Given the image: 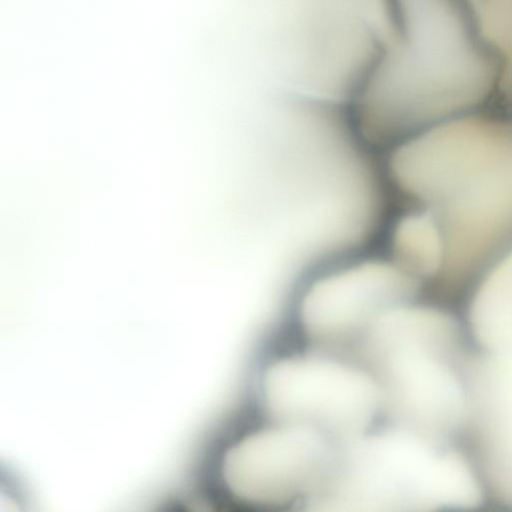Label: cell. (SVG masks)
<instances>
[{"label": "cell", "instance_id": "8992f818", "mask_svg": "<svg viewBox=\"0 0 512 512\" xmlns=\"http://www.w3.org/2000/svg\"><path fill=\"white\" fill-rule=\"evenodd\" d=\"M492 279L512 294V250L489 271Z\"/></svg>", "mask_w": 512, "mask_h": 512}, {"label": "cell", "instance_id": "277c9868", "mask_svg": "<svg viewBox=\"0 0 512 512\" xmlns=\"http://www.w3.org/2000/svg\"><path fill=\"white\" fill-rule=\"evenodd\" d=\"M399 266L418 277L440 276L444 261V245L439 226L428 213L406 218L395 236Z\"/></svg>", "mask_w": 512, "mask_h": 512}, {"label": "cell", "instance_id": "6da1fadb", "mask_svg": "<svg viewBox=\"0 0 512 512\" xmlns=\"http://www.w3.org/2000/svg\"><path fill=\"white\" fill-rule=\"evenodd\" d=\"M493 59L463 0H395L357 92L366 132L394 136L479 103L496 81Z\"/></svg>", "mask_w": 512, "mask_h": 512}, {"label": "cell", "instance_id": "3957f363", "mask_svg": "<svg viewBox=\"0 0 512 512\" xmlns=\"http://www.w3.org/2000/svg\"><path fill=\"white\" fill-rule=\"evenodd\" d=\"M469 420L479 446V470L512 503V361L492 367L477 381Z\"/></svg>", "mask_w": 512, "mask_h": 512}, {"label": "cell", "instance_id": "5b68a950", "mask_svg": "<svg viewBox=\"0 0 512 512\" xmlns=\"http://www.w3.org/2000/svg\"><path fill=\"white\" fill-rule=\"evenodd\" d=\"M479 32L501 63L500 88L512 100V0H471Z\"/></svg>", "mask_w": 512, "mask_h": 512}, {"label": "cell", "instance_id": "7a4b0ae2", "mask_svg": "<svg viewBox=\"0 0 512 512\" xmlns=\"http://www.w3.org/2000/svg\"><path fill=\"white\" fill-rule=\"evenodd\" d=\"M430 208L444 245L440 277L456 283L512 237V122H499L476 160Z\"/></svg>", "mask_w": 512, "mask_h": 512}]
</instances>
